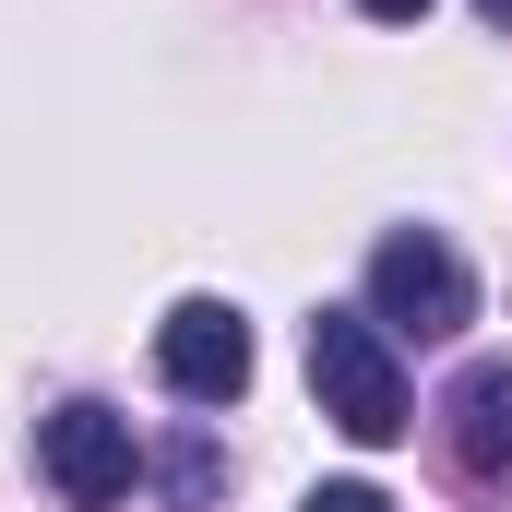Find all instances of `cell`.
<instances>
[{"label":"cell","instance_id":"6da1fadb","mask_svg":"<svg viewBox=\"0 0 512 512\" xmlns=\"http://www.w3.org/2000/svg\"><path fill=\"white\" fill-rule=\"evenodd\" d=\"M310 393L346 441H405V358L370 310H310Z\"/></svg>","mask_w":512,"mask_h":512},{"label":"cell","instance_id":"52a82bcc","mask_svg":"<svg viewBox=\"0 0 512 512\" xmlns=\"http://www.w3.org/2000/svg\"><path fill=\"white\" fill-rule=\"evenodd\" d=\"M298 512H393V501H382V489H370V477H322V489H310V501H298Z\"/></svg>","mask_w":512,"mask_h":512},{"label":"cell","instance_id":"ba28073f","mask_svg":"<svg viewBox=\"0 0 512 512\" xmlns=\"http://www.w3.org/2000/svg\"><path fill=\"white\" fill-rule=\"evenodd\" d=\"M358 12H370V24H417L429 0H358Z\"/></svg>","mask_w":512,"mask_h":512},{"label":"cell","instance_id":"277c9868","mask_svg":"<svg viewBox=\"0 0 512 512\" xmlns=\"http://www.w3.org/2000/svg\"><path fill=\"white\" fill-rule=\"evenodd\" d=\"M155 370H167L179 405H239L251 393V322H239V298H179L155 322Z\"/></svg>","mask_w":512,"mask_h":512},{"label":"cell","instance_id":"3957f363","mask_svg":"<svg viewBox=\"0 0 512 512\" xmlns=\"http://www.w3.org/2000/svg\"><path fill=\"white\" fill-rule=\"evenodd\" d=\"M36 477H48L72 512H120L131 477H143V441H131L120 405L72 393V405H48V417H36Z\"/></svg>","mask_w":512,"mask_h":512},{"label":"cell","instance_id":"7a4b0ae2","mask_svg":"<svg viewBox=\"0 0 512 512\" xmlns=\"http://www.w3.org/2000/svg\"><path fill=\"white\" fill-rule=\"evenodd\" d=\"M370 322H382V334H417V346L465 334V322H477V274H465V251H453L441 227H393L382 251H370Z\"/></svg>","mask_w":512,"mask_h":512},{"label":"cell","instance_id":"9c48e42d","mask_svg":"<svg viewBox=\"0 0 512 512\" xmlns=\"http://www.w3.org/2000/svg\"><path fill=\"white\" fill-rule=\"evenodd\" d=\"M477 24H489V36H512V0H477Z\"/></svg>","mask_w":512,"mask_h":512},{"label":"cell","instance_id":"5b68a950","mask_svg":"<svg viewBox=\"0 0 512 512\" xmlns=\"http://www.w3.org/2000/svg\"><path fill=\"white\" fill-rule=\"evenodd\" d=\"M441 441H453V465H465L477 489H512V358L453 370V393H441Z\"/></svg>","mask_w":512,"mask_h":512},{"label":"cell","instance_id":"8992f818","mask_svg":"<svg viewBox=\"0 0 512 512\" xmlns=\"http://www.w3.org/2000/svg\"><path fill=\"white\" fill-rule=\"evenodd\" d=\"M155 477H167V501H179V512H215V489H227V453H215V429H179V441L155 453Z\"/></svg>","mask_w":512,"mask_h":512}]
</instances>
